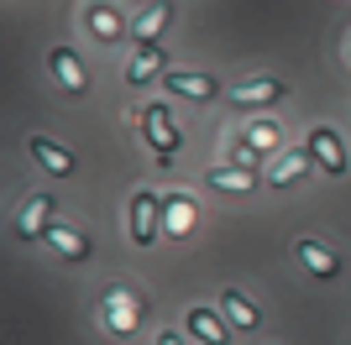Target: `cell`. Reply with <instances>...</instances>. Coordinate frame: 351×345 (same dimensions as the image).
I'll use <instances>...</instances> for the list:
<instances>
[{
  "label": "cell",
  "instance_id": "1",
  "mask_svg": "<svg viewBox=\"0 0 351 345\" xmlns=\"http://www.w3.org/2000/svg\"><path fill=\"white\" fill-rule=\"evenodd\" d=\"M162 209H168V194H152V188H142L132 199V241L136 246H152L162 235V225H158Z\"/></svg>",
  "mask_w": 351,
  "mask_h": 345
},
{
  "label": "cell",
  "instance_id": "2",
  "mask_svg": "<svg viewBox=\"0 0 351 345\" xmlns=\"http://www.w3.org/2000/svg\"><path fill=\"white\" fill-rule=\"evenodd\" d=\"M100 319L116 335H132L136 324H142V298H136L132 288H110V293L100 298Z\"/></svg>",
  "mask_w": 351,
  "mask_h": 345
},
{
  "label": "cell",
  "instance_id": "3",
  "mask_svg": "<svg viewBox=\"0 0 351 345\" xmlns=\"http://www.w3.org/2000/svg\"><path fill=\"white\" fill-rule=\"evenodd\" d=\"M136 126L147 131V142H152L158 162H173V152H178V131H173V120H168V110H162V105H147V110H136Z\"/></svg>",
  "mask_w": 351,
  "mask_h": 345
},
{
  "label": "cell",
  "instance_id": "4",
  "mask_svg": "<svg viewBox=\"0 0 351 345\" xmlns=\"http://www.w3.org/2000/svg\"><path fill=\"white\" fill-rule=\"evenodd\" d=\"M47 220H53V194H27V199H21V209H16V235H21V241H37V235H43L47 241Z\"/></svg>",
  "mask_w": 351,
  "mask_h": 345
},
{
  "label": "cell",
  "instance_id": "5",
  "mask_svg": "<svg viewBox=\"0 0 351 345\" xmlns=\"http://www.w3.org/2000/svg\"><path fill=\"white\" fill-rule=\"evenodd\" d=\"M162 84H168V94H184V100H215L220 94L215 73H199V68H168Z\"/></svg>",
  "mask_w": 351,
  "mask_h": 345
},
{
  "label": "cell",
  "instance_id": "6",
  "mask_svg": "<svg viewBox=\"0 0 351 345\" xmlns=\"http://www.w3.org/2000/svg\"><path fill=\"white\" fill-rule=\"evenodd\" d=\"M304 146L315 152V162H320V168L330 172V178H341V172H346V146H341V136H336L330 126H315Z\"/></svg>",
  "mask_w": 351,
  "mask_h": 345
},
{
  "label": "cell",
  "instance_id": "7",
  "mask_svg": "<svg viewBox=\"0 0 351 345\" xmlns=\"http://www.w3.org/2000/svg\"><path fill=\"white\" fill-rule=\"evenodd\" d=\"M47 68H53V79H58L69 94H84L89 89V73H84V63H79L73 47H53V53H47Z\"/></svg>",
  "mask_w": 351,
  "mask_h": 345
},
{
  "label": "cell",
  "instance_id": "8",
  "mask_svg": "<svg viewBox=\"0 0 351 345\" xmlns=\"http://www.w3.org/2000/svg\"><path fill=\"white\" fill-rule=\"evenodd\" d=\"M273 100H283V84H278V79H247V84L231 89V105H236V110H257V105H273Z\"/></svg>",
  "mask_w": 351,
  "mask_h": 345
},
{
  "label": "cell",
  "instance_id": "9",
  "mask_svg": "<svg viewBox=\"0 0 351 345\" xmlns=\"http://www.w3.org/2000/svg\"><path fill=\"white\" fill-rule=\"evenodd\" d=\"M299 261H304L315 277H325V283H330V277H341V257H336L325 241H315V235H304V241H299Z\"/></svg>",
  "mask_w": 351,
  "mask_h": 345
},
{
  "label": "cell",
  "instance_id": "10",
  "mask_svg": "<svg viewBox=\"0 0 351 345\" xmlns=\"http://www.w3.org/2000/svg\"><path fill=\"white\" fill-rule=\"evenodd\" d=\"M309 168H315V152H309V146H299V152H283V157L273 162V172H267V178H273V188H289V183H299Z\"/></svg>",
  "mask_w": 351,
  "mask_h": 345
},
{
  "label": "cell",
  "instance_id": "11",
  "mask_svg": "<svg viewBox=\"0 0 351 345\" xmlns=\"http://www.w3.org/2000/svg\"><path fill=\"white\" fill-rule=\"evenodd\" d=\"M27 146H32V157L43 162L47 172H58V178H69V172H73V152H69V146H58L53 136H32Z\"/></svg>",
  "mask_w": 351,
  "mask_h": 345
},
{
  "label": "cell",
  "instance_id": "12",
  "mask_svg": "<svg viewBox=\"0 0 351 345\" xmlns=\"http://www.w3.org/2000/svg\"><path fill=\"white\" fill-rule=\"evenodd\" d=\"M168 21H173V0H158V5H147V11L132 21L136 42H142V47H152V42H158V31L168 27Z\"/></svg>",
  "mask_w": 351,
  "mask_h": 345
},
{
  "label": "cell",
  "instance_id": "13",
  "mask_svg": "<svg viewBox=\"0 0 351 345\" xmlns=\"http://www.w3.org/2000/svg\"><path fill=\"white\" fill-rule=\"evenodd\" d=\"M84 21H89V31H95V37H100L105 47H110V42L121 37V31H126L121 11H116V5H105V0H95V5H89V11H84Z\"/></svg>",
  "mask_w": 351,
  "mask_h": 345
},
{
  "label": "cell",
  "instance_id": "14",
  "mask_svg": "<svg viewBox=\"0 0 351 345\" xmlns=\"http://www.w3.org/2000/svg\"><path fill=\"white\" fill-rule=\"evenodd\" d=\"M158 73H168V58L158 53V42H152V47H136L132 63H126V84H147V79H158Z\"/></svg>",
  "mask_w": 351,
  "mask_h": 345
},
{
  "label": "cell",
  "instance_id": "15",
  "mask_svg": "<svg viewBox=\"0 0 351 345\" xmlns=\"http://www.w3.org/2000/svg\"><path fill=\"white\" fill-rule=\"evenodd\" d=\"M47 241H53V251H58V257H69V261H89V257H95L89 235H79L73 225H53V230H47Z\"/></svg>",
  "mask_w": 351,
  "mask_h": 345
},
{
  "label": "cell",
  "instance_id": "16",
  "mask_svg": "<svg viewBox=\"0 0 351 345\" xmlns=\"http://www.w3.org/2000/svg\"><path fill=\"white\" fill-rule=\"evenodd\" d=\"M220 314H226V324H231V330H241V335L263 324V319H257V309H252V303L241 298L236 288H226V293H220Z\"/></svg>",
  "mask_w": 351,
  "mask_h": 345
},
{
  "label": "cell",
  "instance_id": "17",
  "mask_svg": "<svg viewBox=\"0 0 351 345\" xmlns=\"http://www.w3.org/2000/svg\"><path fill=\"white\" fill-rule=\"evenodd\" d=\"M189 330L205 345H226L231 340V324H226V314H215V309H189Z\"/></svg>",
  "mask_w": 351,
  "mask_h": 345
},
{
  "label": "cell",
  "instance_id": "18",
  "mask_svg": "<svg viewBox=\"0 0 351 345\" xmlns=\"http://www.w3.org/2000/svg\"><path fill=\"white\" fill-rule=\"evenodd\" d=\"M210 188H226V194H252L257 188V172H241V168H210L205 172Z\"/></svg>",
  "mask_w": 351,
  "mask_h": 345
},
{
  "label": "cell",
  "instance_id": "19",
  "mask_svg": "<svg viewBox=\"0 0 351 345\" xmlns=\"http://www.w3.org/2000/svg\"><path fill=\"white\" fill-rule=\"evenodd\" d=\"M247 142L257 146V152H278V142H283V131H278V120H267V115H257L247 126Z\"/></svg>",
  "mask_w": 351,
  "mask_h": 345
},
{
  "label": "cell",
  "instance_id": "20",
  "mask_svg": "<svg viewBox=\"0 0 351 345\" xmlns=\"http://www.w3.org/2000/svg\"><path fill=\"white\" fill-rule=\"evenodd\" d=\"M194 225V204L189 194H168V235H184Z\"/></svg>",
  "mask_w": 351,
  "mask_h": 345
},
{
  "label": "cell",
  "instance_id": "21",
  "mask_svg": "<svg viewBox=\"0 0 351 345\" xmlns=\"http://www.w3.org/2000/svg\"><path fill=\"white\" fill-rule=\"evenodd\" d=\"M257 157H263V152H257V146H252L247 136H241V142L231 146V162H236V168H241V172H257Z\"/></svg>",
  "mask_w": 351,
  "mask_h": 345
},
{
  "label": "cell",
  "instance_id": "22",
  "mask_svg": "<svg viewBox=\"0 0 351 345\" xmlns=\"http://www.w3.org/2000/svg\"><path fill=\"white\" fill-rule=\"evenodd\" d=\"M158 345H184V335H178V330H162V335H158Z\"/></svg>",
  "mask_w": 351,
  "mask_h": 345
}]
</instances>
